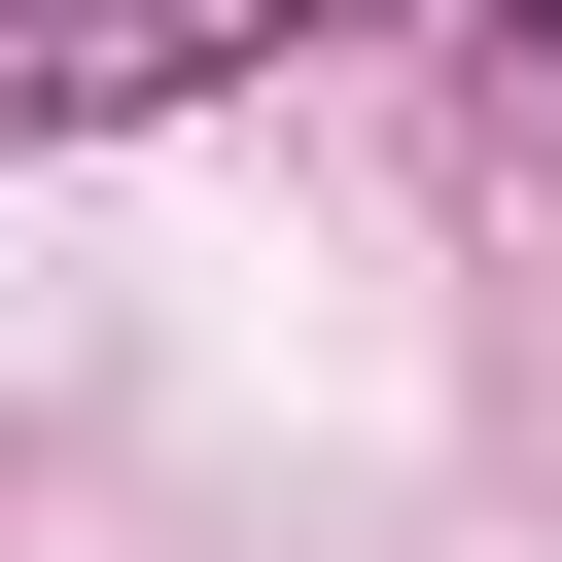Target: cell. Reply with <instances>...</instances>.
I'll return each mask as SVG.
<instances>
[{
  "label": "cell",
  "mask_w": 562,
  "mask_h": 562,
  "mask_svg": "<svg viewBox=\"0 0 562 562\" xmlns=\"http://www.w3.org/2000/svg\"><path fill=\"white\" fill-rule=\"evenodd\" d=\"M105 35H246V0H105Z\"/></svg>",
  "instance_id": "6da1fadb"
},
{
  "label": "cell",
  "mask_w": 562,
  "mask_h": 562,
  "mask_svg": "<svg viewBox=\"0 0 562 562\" xmlns=\"http://www.w3.org/2000/svg\"><path fill=\"white\" fill-rule=\"evenodd\" d=\"M492 35H527V70H562V0H492Z\"/></svg>",
  "instance_id": "7a4b0ae2"
}]
</instances>
